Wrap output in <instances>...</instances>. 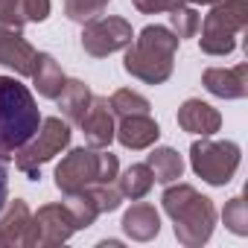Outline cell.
Masks as SVG:
<instances>
[{
    "label": "cell",
    "instance_id": "16",
    "mask_svg": "<svg viewBox=\"0 0 248 248\" xmlns=\"http://www.w3.org/2000/svg\"><path fill=\"white\" fill-rule=\"evenodd\" d=\"M123 231L135 242H149L161 233V213L155 210V204H146L138 199V204H132L123 213Z\"/></svg>",
    "mask_w": 248,
    "mask_h": 248
},
{
    "label": "cell",
    "instance_id": "12",
    "mask_svg": "<svg viewBox=\"0 0 248 248\" xmlns=\"http://www.w3.org/2000/svg\"><path fill=\"white\" fill-rule=\"evenodd\" d=\"M161 138V126L149 117V114H129V117H120L117 129H114V140H120L123 149H149L152 143H158Z\"/></svg>",
    "mask_w": 248,
    "mask_h": 248
},
{
    "label": "cell",
    "instance_id": "23",
    "mask_svg": "<svg viewBox=\"0 0 248 248\" xmlns=\"http://www.w3.org/2000/svg\"><path fill=\"white\" fill-rule=\"evenodd\" d=\"M170 30L178 35V38H193L196 32H199V27H202V15L193 9V6H178V9H172L170 12Z\"/></svg>",
    "mask_w": 248,
    "mask_h": 248
},
{
    "label": "cell",
    "instance_id": "8",
    "mask_svg": "<svg viewBox=\"0 0 248 248\" xmlns=\"http://www.w3.org/2000/svg\"><path fill=\"white\" fill-rule=\"evenodd\" d=\"M132 41H135V30L126 18L99 15V18L82 24V50L93 59H105L117 50H126Z\"/></svg>",
    "mask_w": 248,
    "mask_h": 248
},
{
    "label": "cell",
    "instance_id": "27",
    "mask_svg": "<svg viewBox=\"0 0 248 248\" xmlns=\"http://www.w3.org/2000/svg\"><path fill=\"white\" fill-rule=\"evenodd\" d=\"M132 3L143 15H161V12H172V9L184 6V0H132Z\"/></svg>",
    "mask_w": 248,
    "mask_h": 248
},
{
    "label": "cell",
    "instance_id": "30",
    "mask_svg": "<svg viewBox=\"0 0 248 248\" xmlns=\"http://www.w3.org/2000/svg\"><path fill=\"white\" fill-rule=\"evenodd\" d=\"M184 3H202V6H213V3H219V0H184Z\"/></svg>",
    "mask_w": 248,
    "mask_h": 248
},
{
    "label": "cell",
    "instance_id": "6",
    "mask_svg": "<svg viewBox=\"0 0 248 248\" xmlns=\"http://www.w3.org/2000/svg\"><path fill=\"white\" fill-rule=\"evenodd\" d=\"M70 143V126L62 120V117H47L41 120L38 132L15 152V167L30 178V181H38L41 178V167L47 161H53L56 155H62V149H67Z\"/></svg>",
    "mask_w": 248,
    "mask_h": 248
},
{
    "label": "cell",
    "instance_id": "14",
    "mask_svg": "<svg viewBox=\"0 0 248 248\" xmlns=\"http://www.w3.org/2000/svg\"><path fill=\"white\" fill-rule=\"evenodd\" d=\"M202 85L219 99H245L248 96V64L236 67H207L202 73Z\"/></svg>",
    "mask_w": 248,
    "mask_h": 248
},
{
    "label": "cell",
    "instance_id": "1",
    "mask_svg": "<svg viewBox=\"0 0 248 248\" xmlns=\"http://www.w3.org/2000/svg\"><path fill=\"white\" fill-rule=\"evenodd\" d=\"M178 44H181V38L170 27L149 24L126 47L123 70L129 76H135V79H140V82H146V85H164L172 76Z\"/></svg>",
    "mask_w": 248,
    "mask_h": 248
},
{
    "label": "cell",
    "instance_id": "28",
    "mask_svg": "<svg viewBox=\"0 0 248 248\" xmlns=\"http://www.w3.org/2000/svg\"><path fill=\"white\" fill-rule=\"evenodd\" d=\"M50 9H53L50 0H24V18H27V24L47 21L50 18Z\"/></svg>",
    "mask_w": 248,
    "mask_h": 248
},
{
    "label": "cell",
    "instance_id": "18",
    "mask_svg": "<svg viewBox=\"0 0 248 248\" xmlns=\"http://www.w3.org/2000/svg\"><path fill=\"white\" fill-rule=\"evenodd\" d=\"M91 96H93V93H91V88H88L85 82L67 79L64 88H62V93L56 96V99H59V111L64 114L67 123H79L82 114H85L88 105H91Z\"/></svg>",
    "mask_w": 248,
    "mask_h": 248
},
{
    "label": "cell",
    "instance_id": "3",
    "mask_svg": "<svg viewBox=\"0 0 248 248\" xmlns=\"http://www.w3.org/2000/svg\"><path fill=\"white\" fill-rule=\"evenodd\" d=\"M164 213L172 219L175 239L187 248H199L213 236L216 228V207L207 196H202L193 184H167L161 196Z\"/></svg>",
    "mask_w": 248,
    "mask_h": 248
},
{
    "label": "cell",
    "instance_id": "11",
    "mask_svg": "<svg viewBox=\"0 0 248 248\" xmlns=\"http://www.w3.org/2000/svg\"><path fill=\"white\" fill-rule=\"evenodd\" d=\"M32 245V213L24 199L6 202L0 210V248Z\"/></svg>",
    "mask_w": 248,
    "mask_h": 248
},
{
    "label": "cell",
    "instance_id": "19",
    "mask_svg": "<svg viewBox=\"0 0 248 248\" xmlns=\"http://www.w3.org/2000/svg\"><path fill=\"white\" fill-rule=\"evenodd\" d=\"M146 164H149V170H152V175H155L158 184H172V181H178L184 175V158L172 146L152 149V155L146 158Z\"/></svg>",
    "mask_w": 248,
    "mask_h": 248
},
{
    "label": "cell",
    "instance_id": "20",
    "mask_svg": "<svg viewBox=\"0 0 248 248\" xmlns=\"http://www.w3.org/2000/svg\"><path fill=\"white\" fill-rule=\"evenodd\" d=\"M152 184H155V175L149 164H132L123 175H117V190L123 193V199H132V202L143 199L152 190Z\"/></svg>",
    "mask_w": 248,
    "mask_h": 248
},
{
    "label": "cell",
    "instance_id": "15",
    "mask_svg": "<svg viewBox=\"0 0 248 248\" xmlns=\"http://www.w3.org/2000/svg\"><path fill=\"white\" fill-rule=\"evenodd\" d=\"M178 126L190 135H199V138H210L222 129V114L210 105V102H202L196 96L184 99L181 108H178Z\"/></svg>",
    "mask_w": 248,
    "mask_h": 248
},
{
    "label": "cell",
    "instance_id": "4",
    "mask_svg": "<svg viewBox=\"0 0 248 248\" xmlns=\"http://www.w3.org/2000/svg\"><path fill=\"white\" fill-rule=\"evenodd\" d=\"M117 175H120L117 155L93 146H79V149H70L56 167V187L64 196H70L91 184H111L117 181Z\"/></svg>",
    "mask_w": 248,
    "mask_h": 248
},
{
    "label": "cell",
    "instance_id": "7",
    "mask_svg": "<svg viewBox=\"0 0 248 248\" xmlns=\"http://www.w3.org/2000/svg\"><path fill=\"white\" fill-rule=\"evenodd\" d=\"M242 161V152L233 140H210V138H199L190 146V167L193 172L207 181L210 187H225L231 184V178L236 175Z\"/></svg>",
    "mask_w": 248,
    "mask_h": 248
},
{
    "label": "cell",
    "instance_id": "26",
    "mask_svg": "<svg viewBox=\"0 0 248 248\" xmlns=\"http://www.w3.org/2000/svg\"><path fill=\"white\" fill-rule=\"evenodd\" d=\"M24 0H0V27L9 30H24Z\"/></svg>",
    "mask_w": 248,
    "mask_h": 248
},
{
    "label": "cell",
    "instance_id": "29",
    "mask_svg": "<svg viewBox=\"0 0 248 248\" xmlns=\"http://www.w3.org/2000/svg\"><path fill=\"white\" fill-rule=\"evenodd\" d=\"M6 196H9V170H6V161L0 158V210L6 204Z\"/></svg>",
    "mask_w": 248,
    "mask_h": 248
},
{
    "label": "cell",
    "instance_id": "25",
    "mask_svg": "<svg viewBox=\"0 0 248 248\" xmlns=\"http://www.w3.org/2000/svg\"><path fill=\"white\" fill-rule=\"evenodd\" d=\"M85 190L91 193V199H93V204H96L99 213H114V210L123 204V193L114 187V181H111V184H91V187H85Z\"/></svg>",
    "mask_w": 248,
    "mask_h": 248
},
{
    "label": "cell",
    "instance_id": "24",
    "mask_svg": "<svg viewBox=\"0 0 248 248\" xmlns=\"http://www.w3.org/2000/svg\"><path fill=\"white\" fill-rule=\"evenodd\" d=\"M222 222L231 233L236 236H248V210H245V199L242 196H233L225 210H222Z\"/></svg>",
    "mask_w": 248,
    "mask_h": 248
},
{
    "label": "cell",
    "instance_id": "17",
    "mask_svg": "<svg viewBox=\"0 0 248 248\" xmlns=\"http://www.w3.org/2000/svg\"><path fill=\"white\" fill-rule=\"evenodd\" d=\"M64 70H62V64L50 56V53H38V59H35V70H32V85L38 88V93L44 96V99H56L59 93H62V88H64Z\"/></svg>",
    "mask_w": 248,
    "mask_h": 248
},
{
    "label": "cell",
    "instance_id": "5",
    "mask_svg": "<svg viewBox=\"0 0 248 248\" xmlns=\"http://www.w3.org/2000/svg\"><path fill=\"white\" fill-rule=\"evenodd\" d=\"M248 24V0H219L202 21L199 47L207 56H231L236 50V35Z\"/></svg>",
    "mask_w": 248,
    "mask_h": 248
},
{
    "label": "cell",
    "instance_id": "9",
    "mask_svg": "<svg viewBox=\"0 0 248 248\" xmlns=\"http://www.w3.org/2000/svg\"><path fill=\"white\" fill-rule=\"evenodd\" d=\"M79 231L70 207L64 202L44 204L32 216V245H62Z\"/></svg>",
    "mask_w": 248,
    "mask_h": 248
},
{
    "label": "cell",
    "instance_id": "13",
    "mask_svg": "<svg viewBox=\"0 0 248 248\" xmlns=\"http://www.w3.org/2000/svg\"><path fill=\"white\" fill-rule=\"evenodd\" d=\"M35 47L21 35V30L0 27V64L15 70L18 76H32L35 70Z\"/></svg>",
    "mask_w": 248,
    "mask_h": 248
},
{
    "label": "cell",
    "instance_id": "21",
    "mask_svg": "<svg viewBox=\"0 0 248 248\" xmlns=\"http://www.w3.org/2000/svg\"><path fill=\"white\" fill-rule=\"evenodd\" d=\"M108 105H111V111L117 114V117H129V114H149V99L143 96V93H138V91H132V88H120V91H114L111 93V99H108Z\"/></svg>",
    "mask_w": 248,
    "mask_h": 248
},
{
    "label": "cell",
    "instance_id": "2",
    "mask_svg": "<svg viewBox=\"0 0 248 248\" xmlns=\"http://www.w3.org/2000/svg\"><path fill=\"white\" fill-rule=\"evenodd\" d=\"M41 111L32 91L15 76H0V158L9 161L38 132Z\"/></svg>",
    "mask_w": 248,
    "mask_h": 248
},
{
    "label": "cell",
    "instance_id": "10",
    "mask_svg": "<svg viewBox=\"0 0 248 248\" xmlns=\"http://www.w3.org/2000/svg\"><path fill=\"white\" fill-rule=\"evenodd\" d=\"M79 126H82V135H85L88 146H93V149H108L111 146L117 123H114V111L108 105V96H91V105L82 114Z\"/></svg>",
    "mask_w": 248,
    "mask_h": 248
},
{
    "label": "cell",
    "instance_id": "22",
    "mask_svg": "<svg viewBox=\"0 0 248 248\" xmlns=\"http://www.w3.org/2000/svg\"><path fill=\"white\" fill-rule=\"evenodd\" d=\"M111 0H64V15L73 24H88L108 9Z\"/></svg>",
    "mask_w": 248,
    "mask_h": 248
}]
</instances>
